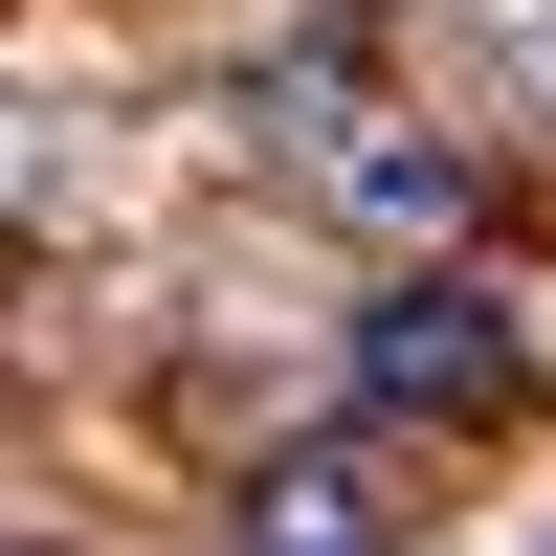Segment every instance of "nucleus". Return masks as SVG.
<instances>
[{
  "label": "nucleus",
  "instance_id": "f03ea898",
  "mask_svg": "<svg viewBox=\"0 0 556 556\" xmlns=\"http://www.w3.org/2000/svg\"><path fill=\"white\" fill-rule=\"evenodd\" d=\"M334 178H356V201H379V223H445V156H424V134H401V112H334Z\"/></svg>",
  "mask_w": 556,
  "mask_h": 556
},
{
  "label": "nucleus",
  "instance_id": "f257e3e1",
  "mask_svg": "<svg viewBox=\"0 0 556 556\" xmlns=\"http://www.w3.org/2000/svg\"><path fill=\"white\" fill-rule=\"evenodd\" d=\"M356 379H379V401H490V379H513V334H490V290H445V267H424V290L356 312Z\"/></svg>",
  "mask_w": 556,
  "mask_h": 556
},
{
  "label": "nucleus",
  "instance_id": "7ed1b4c3",
  "mask_svg": "<svg viewBox=\"0 0 556 556\" xmlns=\"http://www.w3.org/2000/svg\"><path fill=\"white\" fill-rule=\"evenodd\" d=\"M513 45H534V112H556V23H513Z\"/></svg>",
  "mask_w": 556,
  "mask_h": 556
}]
</instances>
